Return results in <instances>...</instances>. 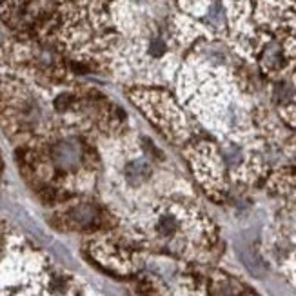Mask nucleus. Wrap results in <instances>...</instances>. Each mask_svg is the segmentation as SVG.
<instances>
[{
  "label": "nucleus",
  "mask_w": 296,
  "mask_h": 296,
  "mask_svg": "<svg viewBox=\"0 0 296 296\" xmlns=\"http://www.w3.org/2000/svg\"><path fill=\"white\" fill-rule=\"evenodd\" d=\"M224 18H225L224 7H222L220 4H215L209 9V20L215 22V24H222V22H224Z\"/></svg>",
  "instance_id": "2"
},
{
  "label": "nucleus",
  "mask_w": 296,
  "mask_h": 296,
  "mask_svg": "<svg viewBox=\"0 0 296 296\" xmlns=\"http://www.w3.org/2000/svg\"><path fill=\"white\" fill-rule=\"evenodd\" d=\"M165 51V44H163L162 40H160V38H156V40L153 42V44H151V53H153V55H162V53Z\"/></svg>",
  "instance_id": "3"
},
{
  "label": "nucleus",
  "mask_w": 296,
  "mask_h": 296,
  "mask_svg": "<svg viewBox=\"0 0 296 296\" xmlns=\"http://www.w3.org/2000/svg\"><path fill=\"white\" fill-rule=\"evenodd\" d=\"M0 44H2V35H0Z\"/></svg>",
  "instance_id": "4"
},
{
  "label": "nucleus",
  "mask_w": 296,
  "mask_h": 296,
  "mask_svg": "<svg viewBox=\"0 0 296 296\" xmlns=\"http://www.w3.org/2000/svg\"><path fill=\"white\" fill-rule=\"evenodd\" d=\"M149 174H151V167L144 160L131 162L126 167V178H128L129 184H142L144 180L149 178Z\"/></svg>",
  "instance_id": "1"
}]
</instances>
